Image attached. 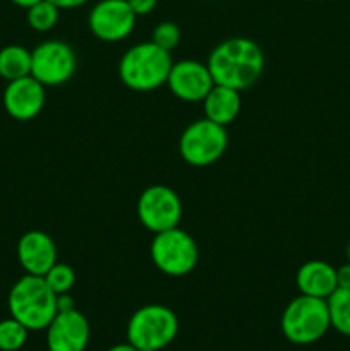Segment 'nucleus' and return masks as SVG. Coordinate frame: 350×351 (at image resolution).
<instances>
[{"instance_id":"nucleus-1","label":"nucleus","mask_w":350,"mask_h":351,"mask_svg":"<svg viewBox=\"0 0 350 351\" xmlns=\"http://www.w3.org/2000/svg\"><path fill=\"white\" fill-rule=\"evenodd\" d=\"M215 84L244 91L256 84L264 71V53L250 38L233 36L220 41L206 60Z\"/></svg>"},{"instance_id":"nucleus-2","label":"nucleus","mask_w":350,"mask_h":351,"mask_svg":"<svg viewBox=\"0 0 350 351\" xmlns=\"http://www.w3.org/2000/svg\"><path fill=\"white\" fill-rule=\"evenodd\" d=\"M174 65L170 51L153 41H141L124 51L119 60V77L126 88L137 93H150L167 84Z\"/></svg>"},{"instance_id":"nucleus-3","label":"nucleus","mask_w":350,"mask_h":351,"mask_svg":"<svg viewBox=\"0 0 350 351\" xmlns=\"http://www.w3.org/2000/svg\"><path fill=\"white\" fill-rule=\"evenodd\" d=\"M10 317L30 331H45L57 315V293L43 276L26 274L12 285L7 298Z\"/></svg>"},{"instance_id":"nucleus-4","label":"nucleus","mask_w":350,"mask_h":351,"mask_svg":"<svg viewBox=\"0 0 350 351\" xmlns=\"http://www.w3.org/2000/svg\"><path fill=\"white\" fill-rule=\"evenodd\" d=\"M280 329L294 345L318 343L331 329L328 302L325 298L299 295L288 302L280 319Z\"/></svg>"},{"instance_id":"nucleus-5","label":"nucleus","mask_w":350,"mask_h":351,"mask_svg":"<svg viewBox=\"0 0 350 351\" xmlns=\"http://www.w3.org/2000/svg\"><path fill=\"white\" fill-rule=\"evenodd\" d=\"M126 332L127 341L134 348L139 351H160L177 338V314L167 305H144L130 315Z\"/></svg>"},{"instance_id":"nucleus-6","label":"nucleus","mask_w":350,"mask_h":351,"mask_svg":"<svg viewBox=\"0 0 350 351\" xmlns=\"http://www.w3.org/2000/svg\"><path fill=\"white\" fill-rule=\"evenodd\" d=\"M150 256L154 267L161 274L182 278L191 274L198 266L199 249L192 235L175 226V228L154 233L150 245Z\"/></svg>"},{"instance_id":"nucleus-7","label":"nucleus","mask_w":350,"mask_h":351,"mask_svg":"<svg viewBox=\"0 0 350 351\" xmlns=\"http://www.w3.org/2000/svg\"><path fill=\"white\" fill-rule=\"evenodd\" d=\"M229 147L226 127L206 117L189 123L178 139V154L187 165L205 168L215 165Z\"/></svg>"},{"instance_id":"nucleus-8","label":"nucleus","mask_w":350,"mask_h":351,"mask_svg":"<svg viewBox=\"0 0 350 351\" xmlns=\"http://www.w3.org/2000/svg\"><path fill=\"white\" fill-rule=\"evenodd\" d=\"M78 69V55L62 40H47L31 50V75L41 84L62 86L72 79Z\"/></svg>"},{"instance_id":"nucleus-9","label":"nucleus","mask_w":350,"mask_h":351,"mask_svg":"<svg viewBox=\"0 0 350 351\" xmlns=\"http://www.w3.org/2000/svg\"><path fill=\"white\" fill-rule=\"evenodd\" d=\"M136 211L141 225L154 235L178 226L182 219V201L168 185H150L141 192Z\"/></svg>"},{"instance_id":"nucleus-10","label":"nucleus","mask_w":350,"mask_h":351,"mask_svg":"<svg viewBox=\"0 0 350 351\" xmlns=\"http://www.w3.org/2000/svg\"><path fill=\"white\" fill-rule=\"evenodd\" d=\"M136 21L127 0H100L89 10L88 27L100 41L119 43L132 34Z\"/></svg>"},{"instance_id":"nucleus-11","label":"nucleus","mask_w":350,"mask_h":351,"mask_svg":"<svg viewBox=\"0 0 350 351\" xmlns=\"http://www.w3.org/2000/svg\"><path fill=\"white\" fill-rule=\"evenodd\" d=\"M167 86L175 98L187 103H199L211 91L215 81L208 65L199 60L185 58V60L174 62Z\"/></svg>"},{"instance_id":"nucleus-12","label":"nucleus","mask_w":350,"mask_h":351,"mask_svg":"<svg viewBox=\"0 0 350 351\" xmlns=\"http://www.w3.org/2000/svg\"><path fill=\"white\" fill-rule=\"evenodd\" d=\"M45 101H47L45 86L33 75L9 81L3 89V108L7 115L19 122L36 119L43 110Z\"/></svg>"},{"instance_id":"nucleus-13","label":"nucleus","mask_w":350,"mask_h":351,"mask_svg":"<svg viewBox=\"0 0 350 351\" xmlns=\"http://www.w3.org/2000/svg\"><path fill=\"white\" fill-rule=\"evenodd\" d=\"M45 331L48 351H84L91 336L89 321L78 308L57 312Z\"/></svg>"},{"instance_id":"nucleus-14","label":"nucleus","mask_w":350,"mask_h":351,"mask_svg":"<svg viewBox=\"0 0 350 351\" xmlns=\"http://www.w3.org/2000/svg\"><path fill=\"white\" fill-rule=\"evenodd\" d=\"M17 261L26 274L45 276L57 263V245L43 230H30L17 242Z\"/></svg>"},{"instance_id":"nucleus-15","label":"nucleus","mask_w":350,"mask_h":351,"mask_svg":"<svg viewBox=\"0 0 350 351\" xmlns=\"http://www.w3.org/2000/svg\"><path fill=\"white\" fill-rule=\"evenodd\" d=\"M295 285H297L301 295L328 300L329 295H333V291L338 288L336 267L321 259L307 261L297 269Z\"/></svg>"},{"instance_id":"nucleus-16","label":"nucleus","mask_w":350,"mask_h":351,"mask_svg":"<svg viewBox=\"0 0 350 351\" xmlns=\"http://www.w3.org/2000/svg\"><path fill=\"white\" fill-rule=\"evenodd\" d=\"M201 103L206 119L226 127L239 117L242 108V96L237 89L215 84Z\"/></svg>"},{"instance_id":"nucleus-17","label":"nucleus","mask_w":350,"mask_h":351,"mask_svg":"<svg viewBox=\"0 0 350 351\" xmlns=\"http://www.w3.org/2000/svg\"><path fill=\"white\" fill-rule=\"evenodd\" d=\"M31 75V50L23 45L0 48V77L7 82Z\"/></svg>"},{"instance_id":"nucleus-18","label":"nucleus","mask_w":350,"mask_h":351,"mask_svg":"<svg viewBox=\"0 0 350 351\" xmlns=\"http://www.w3.org/2000/svg\"><path fill=\"white\" fill-rule=\"evenodd\" d=\"M331 329L350 338V288H336L328 300Z\"/></svg>"},{"instance_id":"nucleus-19","label":"nucleus","mask_w":350,"mask_h":351,"mask_svg":"<svg viewBox=\"0 0 350 351\" xmlns=\"http://www.w3.org/2000/svg\"><path fill=\"white\" fill-rule=\"evenodd\" d=\"M60 17V9L50 0H40L38 3L26 9V21L31 29L38 33H48L54 29Z\"/></svg>"},{"instance_id":"nucleus-20","label":"nucleus","mask_w":350,"mask_h":351,"mask_svg":"<svg viewBox=\"0 0 350 351\" xmlns=\"http://www.w3.org/2000/svg\"><path fill=\"white\" fill-rule=\"evenodd\" d=\"M30 329L17 319L9 317L0 321V351H19L26 345Z\"/></svg>"},{"instance_id":"nucleus-21","label":"nucleus","mask_w":350,"mask_h":351,"mask_svg":"<svg viewBox=\"0 0 350 351\" xmlns=\"http://www.w3.org/2000/svg\"><path fill=\"white\" fill-rule=\"evenodd\" d=\"M43 278L48 283V287H50L57 295L69 293L75 285L74 267H71L69 264L58 263V261L50 267V271H48Z\"/></svg>"},{"instance_id":"nucleus-22","label":"nucleus","mask_w":350,"mask_h":351,"mask_svg":"<svg viewBox=\"0 0 350 351\" xmlns=\"http://www.w3.org/2000/svg\"><path fill=\"white\" fill-rule=\"evenodd\" d=\"M180 40V27L175 23H172V21H163V23L156 24L153 29V34H151V41L154 45H158L160 48H163V50L170 51V53L178 47Z\"/></svg>"},{"instance_id":"nucleus-23","label":"nucleus","mask_w":350,"mask_h":351,"mask_svg":"<svg viewBox=\"0 0 350 351\" xmlns=\"http://www.w3.org/2000/svg\"><path fill=\"white\" fill-rule=\"evenodd\" d=\"M127 3L132 9V12L139 17L153 12L158 5V0H127Z\"/></svg>"},{"instance_id":"nucleus-24","label":"nucleus","mask_w":350,"mask_h":351,"mask_svg":"<svg viewBox=\"0 0 350 351\" xmlns=\"http://www.w3.org/2000/svg\"><path fill=\"white\" fill-rule=\"evenodd\" d=\"M336 283L338 288H350V263L347 261L343 266L336 267Z\"/></svg>"},{"instance_id":"nucleus-25","label":"nucleus","mask_w":350,"mask_h":351,"mask_svg":"<svg viewBox=\"0 0 350 351\" xmlns=\"http://www.w3.org/2000/svg\"><path fill=\"white\" fill-rule=\"evenodd\" d=\"M54 5H57L60 10H69V9H78L82 7L84 3H88L89 0H50Z\"/></svg>"},{"instance_id":"nucleus-26","label":"nucleus","mask_w":350,"mask_h":351,"mask_svg":"<svg viewBox=\"0 0 350 351\" xmlns=\"http://www.w3.org/2000/svg\"><path fill=\"white\" fill-rule=\"evenodd\" d=\"M72 308H75V304H74V298H72L71 295L69 293L57 295V311L58 312L72 311Z\"/></svg>"},{"instance_id":"nucleus-27","label":"nucleus","mask_w":350,"mask_h":351,"mask_svg":"<svg viewBox=\"0 0 350 351\" xmlns=\"http://www.w3.org/2000/svg\"><path fill=\"white\" fill-rule=\"evenodd\" d=\"M106 351H139V350L134 348V346L130 345L129 341H127V343H119V345L110 346V348L106 350Z\"/></svg>"},{"instance_id":"nucleus-28","label":"nucleus","mask_w":350,"mask_h":351,"mask_svg":"<svg viewBox=\"0 0 350 351\" xmlns=\"http://www.w3.org/2000/svg\"><path fill=\"white\" fill-rule=\"evenodd\" d=\"M10 2H12L14 5L21 7V9H30L31 5L38 3V2H40V0H10Z\"/></svg>"},{"instance_id":"nucleus-29","label":"nucleus","mask_w":350,"mask_h":351,"mask_svg":"<svg viewBox=\"0 0 350 351\" xmlns=\"http://www.w3.org/2000/svg\"><path fill=\"white\" fill-rule=\"evenodd\" d=\"M347 261L350 263V242H349V245H347Z\"/></svg>"}]
</instances>
